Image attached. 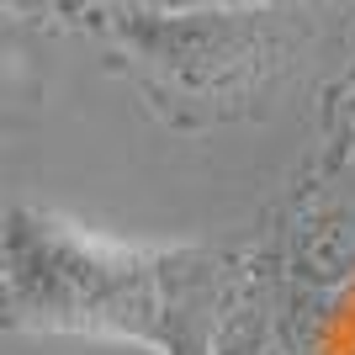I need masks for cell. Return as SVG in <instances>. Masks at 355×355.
Wrapping results in <instances>:
<instances>
[{
	"mask_svg": "<svg viewBox=\"0 0 355 355\" xmlns=\"http://www.w3.org/2000/svg\"><path fill=\"white\" fill-rule=\"evenodd\" d=\"M207 355H282L276 350V329H270V297H266V276L250 270V286L239 297L228 318H223L218 340Z\"/></svg>",
	"mask_w": 355,
	"mask_h": 355,
	"instance_id": "4",
	"label": "cell"
},
{
	"mask_svg": "<svg viewBox=\"0 0 355 355\" xmlns=\"http://www.w3.org/2000/svg\"><path fill=\"white\" fill-rule=\"evenodd\" d=\"M250 270L234 244H122L11 207L0 218V329L207 355Z\"/></svg>",
	"mask_w": 355,
	"mask_h": 355,
	"instance_id": "1",
	"label": "cell"
},
{
	"mask_svg": "<svg viewBox=\"0 0 355 355\" xmlns=\"http://www.w3.org/2000/svg\"><path fill=\"white\" fill-rule=\"evenodd\" d=\"M282 282L318 297L355 282V196L324 191L297 207L282 239Z\"/></svg>",
	"mask_w": 355,
	"mask_h": 355,
	"instance_id": "3",
	"label": "cell"
},
{
	"mask_svg": "<svg viewBox=\"0 0 355 355\" xmlns=\"http://www.w3.org/2000/svg\"><path fill=\"white\" fill-rule=\"evenodd\" d=\"M334 101H340V106H350V101H355V69L345 74V85H334Z\"/></svg>",
	"mask_w": 355,
	"mask_h": 355,
	"instance_id": "7",
	"label": "cell"
},
{
	"mask_svg": "<svg viewBox=\"0 0 355 355\" xmlns=\"http://www.w3.org/2000/svg\"><path fill=\"white\" fill-rule=\"evenodd\" d=\"M340 138H345V154L355 159V101L340 106Z\"/></svg>",
	"mask_w": 355,
	"mask_h": 355,
	"instance_id": "6",
	"label": "cell"
},
{
	"mask_svg": "<svg viewBox=\"0 0 355 355\" xmlns=\"http://www.w3.org/2000/svg\"><path fill=\"white\" fill-rule=\"evenodd\" d=\"M117 59H128L133 85L175 128L250 117L254 101L286 80L302 53V21L292 6L244 11H128L112 16Z\"/></svg>",
	"mask_w": 355,
	"mask_h": 355,
	"instance_id": "2",
	"label": "cell"
},
{
	"mask_svg": "<svg viewBox=\"0 0 355 355\" xmlns=\"http://www.w3.org/2000/svg\"><path fill=\"white\" fill-rule=\"evenodd\" d=\"M144 11H244V6H292V0H133Z\"/></svg>",
	"mask_w": 355,
	"mask_h": 355,
	"instance_id": "5",
	"label": "cell"
}]
</instances>
